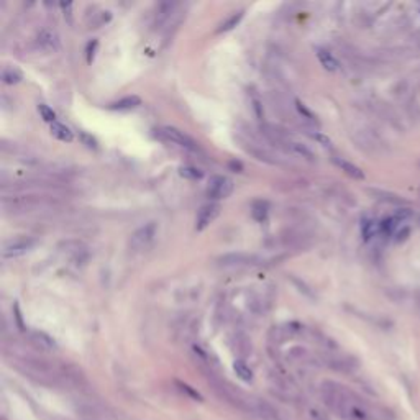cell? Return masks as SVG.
Instances as JSON below:
<instances>
[{
  "label": "cell",
  "instance_id": "cell-1",
  "mask_svg": "<svg viewBox=\"0 0 420 420\" xmlns=\"http://www.w3.org/2000/svg\"><path fill=\"white\" fill-rule=\"evenodd\" d=\"M320 392L325 405L338 417L345 420H370V412L361 404V400L341 386L335 383H324Z\"/></svg>",
  "mask_w": 420,
  "mask_h": 420
},
{
  "label": "cell",
  "instance_id": "cell-2",
  "mask_svg": "<svg viewBox=\"0 0 420 420\" xmlns=\"http://www.w3.org/2000/svg\"><path fill=\"white\" fill-rule=\"evenodd\" d=\"M158 232V223L156 222H148L144 223L143 227H140L136 230V232L131 235L130 238V246L133 249H141V248H146L151 241L154 240Z\"/></svg>",
  "mask_w": 420,
  "mask_h": 420
},
{
  "label": "cell",
  "instance_id": "cell-3",
  "mask_svg": "<svg viewBox=\"0 0 420 420\" xmlns=\"http://www.w3.org/2000/svg\"><path fill=\"white\" fill-rule=\"evenodd\" d=\"M160 135L163 138H166L168 141L174 143V144H179V146L190 149V151H197L199 146H197V143L190 138L187 133H184L182 130L176 128V127H163L160 130Z\"/></svg>",
  "mask_w": 420,
  "mask_h": 420
},
{
  "label": "cell",
  "instance_id": "cell-4",
  "mask_svg": "<svg viewBox=\"0 0 420 420\" xmlns=\"http://www.w3.org/2000/svg\"><path fill=\"white\" fill-rule=\"evenodd\" d=\"M233 192V181L230 177L225 176H215L212 177V181L208 184L207 194L212 199L219 200V199H227Z\"/></svg>",
  "mask_w": 420,
  "mask_h": 420
},
{
  "label": "cell",
  "instance_id": "cell-5",
  "mask_svg": "<svg viewBox=\"0 0 420 420\" xmlns=\"http://www.w3.org/2000/svg\"><path fill=\"white\" fill-rule=\"evenodd\" d=\"M220 215V205L219 203H207V205H202L199 214H197V219H195V228L202 232V230H205L207 227H210L212 223L217 220V217Z\"/></svg>",
  "mask_w": 420,
  "mask_h": 420
},
{
  "label": "cell",
  "instance_id": "cell-6",
  "mask_svg": "<svg viewBox=\"0 0 420 420\" xmlns=\"http://www.w3.org/2000/svg\"><path fill=\"white\" fill-rule=\"evenodd\" d=\"M35 245V241L30 240V238H17L10 243H7L2 249V256L5 259H10V258H18V256H22L25 253H28L30 249Z\"/></svg>",
  "mask_w": 420,
  "mask_h": 420
},
{
  "label": "cell",
  "instance_id": "cell-7",
  "mask_svg": "<svg viewBox=\"0 0 420 420\" xmlns=\"http://www.w3.org/2000/svg\"><path fill=\"white\" fill-rule=\"evenodd\" d=\"M36 41L39 44V48L44 49V51H49V52H55L59 49V36L55 30L51 28H43L39 30L38 36H36Z\"/></svg>",
  "mask_w": 420,
  "mask_h": 420
},
{
  "label": "cell",
  "instance_id": "cell-8",
  "mask_svg": "<svg viewBox=\"0 0 420 420\" xmlns=\"http://www.w3.org/2000/svg\"><path fill=\"white\" fill-rule=\"evenodd\" d=\"M333 163L337 164V166H338L341 171H343L345 174H348L350 177H353V179H364V173H363V171H361L358 166H354L353 163L343 160V158H338V156L333 158Z\"/></svg>",
  "mask_w": 420,
  "mask_h": 420
},
{
  "label": "cell",
  "instance_id": "cell-9",
  "mask_svg": "<svg viewBox=\"0 0 420 420\" xmlns=\"http://www.w3.org/2000/svg\"><path fill=\"white\" fill-rule=\"evenodd\" d=\"M141 103V98L138 95H128V97H123L120 100H117L114 103L109 105L110 110H131L138 107V105Z\"/></svg>",
  "mask_w": 420,
  "mask_h": 420
},
{
  "label": "cell",
  "instance_id": "cell-10",
  "mask_svg": "<svg viewBox=\"0 0 420 420\" xmlns=\"http://www.w3.org/2000/svg\"><path fill=\"white\" fill-rule=\"evenodd\" d=\"M51 135L55 138H58L59 141H64V143H71L72 138H74L72 131L66 127L64 123H59V122L51 123Z\"/></svg>",
  "mask_w": 420,
  "mask_h": 420
},
{
  "label": "cell",
  "instance_id": "cell-11",
  "mask_svg": "<svg viewBox=\"0 0 420 420\" xmlns=\"http://www.w3.org/2000/svg\"><path fill=\"white\" fill-rule=\"evenodd\" d=\"M317 58H319V61H320V64L324 66V68L327 69V71H330V72H333V71H337L338 69V61L337 59H335V56L332 55V52H328L327 49H322V48H317Z\"/></svg>",
  "mask_w": 420,
  "mask_h": 420
},
{
  "label": "cell",
  "instance_id": "cell-12",
  "mask_svg": "<svg viewBox=\"0 0 420 420\" xmlns=\"http://www.w3.org/2000/svg\"><path fill=\"white\" fill-rule=\"evenodd\" d=\"M31 338L36 343V346H39L41 350L51 351V350H55L56 348V341L52 340L49 335H46L44 332H33Z\"/></svg>",
  "mask_w": 420,
  "mask_h": 420
},
{
  "label": "cell",
  "instance_id": "cell-13",
  "mask_svg": "<svg viewBox=\"0 0 420 420\" xmlns=\"http://www.w3.org/2000/svg\"><path fill=\"white\" fill-rule=\"evenodd\" d=\"M233 370L236 373V376H238L241 381H245V383H249V381L253 379V371L251 368H249L243 359H236L233 363Z\"/></svg>",
  "mask_w": 420,
  "mask_h": 420
},
{
  "label": "cell",
  "instance_id": "cell-14",
  "mask_svg": "<svg viewBox=\"0 0 420 420\" xmlns=\"http://www.w3.org/2000/svg\"><path fill=\"white\" fill-rule=\"evenodd\" d=\"M268 210L269 205L265 200H254L251 205V215L256 222H265L268 219Z\"/></svg>",
  "mask_w": 420,
  "mask_h": 420
},
{
  "label": "cell",
  "instance_id": "cell-15",
  "mask_svg": "<svg viewBox=\"0 0 420 420\" xmlns=\"http://www.w3.org/2000/svg\"><path fill=\"white\" fill-rule=\"evenodd\" d=\"M23 79V74H22V71L17 69V68H12V66H9V68H4L2 71V81L5 84H18L20 81Z\"/></svg>",
  "mask_w": 420,
  "mask_h": 420
},
{
  "label": "cell",
  "instance_id": "cell-16",
  "mask_svg": "<svg viewBox=\"0 0 420 420\" xmlns=\"http://www.w3.org/2000/svg\"><path fill=\"white\" fill-rule=\"evenodd\" d=\"M399 223H400V220L397 219L396 215H394V217H389V219H384L383 222H381L379 230L384 235H392L394 232H396V228L399 227Z\"/></svg>",
  "mask_w": 420,
  "mask_h": 420
},
{
  "label": "cell",
  "instance_id": "cell-17",
  "mask_svg": "<svg viewBox=\"0 0 420 420\" xmlns=\"http://www.w3.org/2000/svg\"><path fill=\"white\" fill-rule=\"evenodd\" d=\"M241 18H243V12H236V13H233L232 17H228V18L225 20V22H223V23L220 25L219 33H225V31L233 30L235 26L241 22Z\"/></svg>",
  "mask_w": 420,
  "mask_h": 420
},
{
  "label": "cell",
  "instance_id": "cell-18",
  "mask_svg": "<svg viewBox=\"0 0 420 420\" xmlns=\"http://www.w3.org/2000/svg\"><path fill=\"white\" fill-rule=\"evenodd\" d=\"M376 222L371 220V219H364L363 222H361V233H363L364 236V240H371L374 233H376Z\"/></svg>",
  "mask_w": 420,
  "mask_h": 420
},
{
  "label": "cell",
  "instance_id": "cell-19",
  "mask_svg": "<svg viewBox=\"0 0 420 420\" xmlns=\"http://www.w3.org/2000/svg\"><path fill=\"white\" fill-rule=\"evenodd\" d=\"M38 112H39V115H41V118H43L44 122H48V123H55V122H56V114H55V110H52L51 107H48V105L39 103V105H38Z\"/></svg>",
  "mask_w": 420,
  "mask_h": 420
},
{
  "label": "cell",
  "instance_id": "cell-20",
  "mask_svg": "<svg viewBox=\"0 0 420 420\" xmlns=\"http://www.w3.org/2000/svg\"><path fill=\"white\" fill-rule=\"evenodd\" d=\"M179 174L182 177H187V179H200L202 171H199L197 168H192V166H182L179 169Z\"/></svg>",
  "mask_w": 420,
  "mask_h": 420
},
{
  "label": "cell",
  "instance_id": "cell-21",
  "mask_svg": "<svg viewBox=\"0 0 420 420\" xmlns=\"http://www.w3.org/2000/svg\"><path fill=\"white\" fill-rule=\"evenodd\" d=\"M305 415H307L308 420H328L327 415L319 409V407H307Z\"/></svg>",
  "mask_w": 420,
  "mask_h": 420
},
{
  "label": "cell",
  "instance_id": "cell-22",
  "mask_svg": "<svg viewBox=\"0 0 420 420\" xmlns=\"http://www.w3.org/2000/svg\"><path fill=\"white\" fill-rule=\"evenodd\" d=\"M97 46H98V41L97 39H92V41L87 43V48H85V58H87V63L90 64L92 61H94V58H95V51H97Z\"/></svg>",
  "mask_w": 420,
  "mask_h": 420
},
{
  "label": "cell",
  "instance_id": "cell-23",
  "mask_svg": "<svg viewBox=\"0 0 420 420\" xmlns=\"http://www.w3.org/2000/svg\"><path fill=\"white\" fill-rule=\"evenodd\" d=\"M295 107H297V110H299V114L300 115H304L307 120H313V115H312V112L308 110L307 107L304 103H302L300 100H295Z\"/></svg>",
  "mask_w": 420,
  "mask_h": 420
},
{
  "label": "cell",
  "instance_id": "cell-24",
  "mask_svg": "<svg viewBox=\"0 0 420 420\" xmlns=\"http://www.w3.org/2000/svg\"><path fill=\"white\" fill-rule=\"evenodd\" d=\"M177 386L181 387V391H182V392H187L190 397H194V399H199V400L202 399V397L199 396V392H195V391H194V389H192V387H190V386H187V384H182V383H179V381H177Z\"/></svg>",
  "mask_w": 420,
  "mask_h": 420
},
{
  "label": "cell",
  "instance_id": "cell-25",
  "mask_svg": "<svg viewBox=\"0 0 420 420\" xmlns=\"http://www.w3.org/2000/svg\"><path fill=\"white\" fill-rule=\"evenodd\" d=\"M409 233H410V230L407 228V227H402L397 232V236H396V241L397 243H400V241H404V240H407V236H409Z\"/></svg>",
  "mask_w": 420,
  "mask_h": 420
},
{
  "label": "cell",
  "instance_id": "cell-26",
  "mask_svg": "<svg viewBox=\"0 0 420 420\" xmlns=\"http://www.w3.org/2000/svg\"><path fill=\"white\" fill-rule=\"evenodd\" d=\"M82 138H84L85 141H87V146H89V148H95V146H97V143H95V140H94V138H92V136L82 133Z\"/></svg>",
  "mask_w": 420,
  "mask_h": 420
},
{
  "label": "cell",
  "instance_id": "cell-27",
  "mask_svg": "<svg viewBox=\"0 0 420 420\" xmlns=\"http://www.w3.org/2000/svg\"><path fill=\"white\" fill-rule=\"evenodd\" d=\"M315 138H317L320 143H324V146H328V144H330V140H328V138L324 136V135H315Z\"/></svg>",
  "mask_w": 420,
  "mask_h": 420
}]
</instances>
